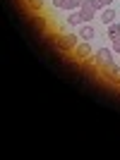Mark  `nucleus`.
<instances>
[{
	"label": "nucleus",
	"mask_w": 120,
	"mask_h": 160,
	"mask_svg": "<svg viewBox=\"0 0 120 160\" xmlns=\"http://www.w3.org/2000/svg\"><path fill=\"white\" fill-rule=\"evenodd\" d=\"M67 24H70V27H79V24H84V17H82L79 10H72V12L67 14Z\"/></svg>",
	"instance_id": "nucleus-5"
},
{
	"label": "nucleus",
	"mask_w": 120,
	"mask_h": 160,
	"mask_svg": "<svg viewBox=\"0 0 120 160\" xmlns=\"http://www.w3.org/2000/svg\"><path fill=\"white\" fill-rule=\"evenodd\" d=\"M53 5H55V7H63V10H65V7H67V0H53Z\"/></svg>",
	"instance_id": "nucleus-12"
},
{
	"label": "nucleus",
	"mask_w": 120,
	"mask_h": 160,
	"mask_svg": "<svg viewBox=\"0 0 120 160\" xmlns=\"http://www.w3.org/2000/svg\"><path fill=\"white\" fill-rule=\"evenodd\" d=\"M113 50L120 55V36H118V38H113Z\"/></svg>",
	"instance_id": "nucleus-11"
},
{
	"label": "nucleus",
	"mask_w": 120,
	"mask_h": 160,
	"mask_svg": "<svg viewBox=\"0 0 120 160\" xmlns=\"http://www.w3.org/2000/svg\"><path fill=\"white\" fill-rule=\"evenodd\" d=\"M74 55H77L79 60H87V58H91L94 50H91V46H89V41H79V43H77V48H74Z\"/></svg>",
	"instance_id": "nucleus-4"
},
{
	"label": "nucleus",
	"mask_w": 120,
	"mask_h": 160,
	"mask_svg": "<svg viewBox=\"0 0 120 160\" xmlns=\"http://www.w3.org/2000/svg\"><path fill=\"white\" fill-rule=\"evenodd\" d=\"M77 43H79V33H65L60 38V48H65V50H74Z\"/></svg>",
	"instance_id": "nucleus-3"
},
{
	"label": "nucleus",
	"mask_w": 120,
	"mask_h": 160,
	"mask_svg": "<svg viewBox=\"0 0 120 160\" xmlns=\"http://www.w3.org/2000/svg\"><path fill=\"white\" fill-rule=\"evenodd\" d=\"M108 36H111V38H118V36H120V22L108 24Z\"/></svg>",
	"instance_id": "nucleus-8"
},
{
	"label": "nucleus",
	"mask_w": 120,
	"mask_h": 160,
	"mask_svg": "<svg viewBox=\"0 0 120 160\" xmlns=\"http://www.w3.org/2000/svg\"><path fill=\"white\" fill-rule=\"evenodd\" d=\"M111 2H113V0H103V5H106V7H111Z\"/></svg>",
	"instance_id": "nucleus-14"
},
{
	"label": "nucleus",
	"mask_w": 120,
	"mask_h": 160,
	"mask_svg": "<svg viewBox=\"0 0 120 160\" xmlns=\"http://www.w3.org/2000/svg\"><path fill=\"white\" fill-rule=\"evenodd\" d=\"M94 62L99 67L111 65V62H113V50H111V48H99V50L94 53Z\"/></svg>",
	"instance_id": "nucleus-1"
},
{
	"label": "nucleus",
	"mask_w": 120,
	"mask_h": 160,
	"mask_svg": "<svg viewBox=\"0 0 120 160\" xmlns=\"http://www.w3.org/2000/svg\"><path fill=\"white\" fill-rule=\"evenodd\" d=\"M79 12H82V17H84V24H89V22H91L94 17H96V12H99V10L94 7V2H91V0H84V5L79 7Z\"/></svg>",
	"instance_id": "nucleus-2"
},
{
	"label": "nucleus",
	"mask_w": 120,
	"mask_h": 160,
	"mask_svg": "<svg viewBox=\"0 0 120 160\" xmlns=\"http://www.w3.org/2000/svg\"><path fill=\"white\" fill-rule=\"evenodd\" d=\"M101 19H103V24H113L115 22V10H111V7H106V10H103V17H101Z\"/></svg>",
	"instance_id": "nucleus-7"
},
{
	"label": "nucleus",
	"mask_w": 120,
	"mask_h": 160,
	"mask_svg": "<svg viewBox=\"0 0 120 160\" xmlns=\"http://www.w3.org/2000/svg\"><path fill=\"white\" fill-rule=\"evenodd\" d=\"M84 5V0H67V12H72V10H79V7Z\"/></svg>",
	"instance_id": "nucleus-9"
},
{
	"label": "nucleus",
	"mask_w": 120,
	"mask_h": 160,
	"mask_svg": "<svg viewBox=\"0 0 120 160\" xmlns=\"http://www.w3.org/2000/svg\"><path fill=\"white\" fill-rule=\"evenodd\" d=\"M29 5H31L34 10H41V0H29Z\"/></svg>",
	"instance_id": "nucleus-13"
},
{
	"label": "nucleus",
	"mask_w": 120,
	"mask_h": 160,
	"mask_svg": "<svg viewBox=\"0 0 120 160\" xmlns=\"http://www.w3.org/2000/svg\"><path fill=\"white\" fill-rule=\"evenodd\" d=\"M94 2V7H96V10H106V5H103V0H91Z\"/></svg>",
	"instance_id": "nucleus-10"
},
{
	"label": "nucleus",
	"mask_w": 120,
	"mask_h": 160,
	"mask_svg": "<svg viewBox=\"0 0 120 160\" xmlns=\"http://www.w3.org/2000/svg\"><path fill=\"white\" fill-rule=\"evenodd\" d=\"M94 36H96V31H94L91 24H82V29H79V38H82V41H91Z\"/></svg>",
	"instance_id": "nucleus-6"
}]
</instances>
